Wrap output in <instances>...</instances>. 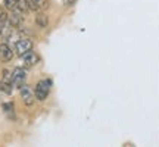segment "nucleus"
<instances>
[{"mask_svg": "<svg viewBox=\"0 0 159 147\" xmlns=\"http://www.w3.org/2000/svg\"><path fill=\"white\" fill-rule=\"evenodd\" d=\"M50 88H52V81L50 79H41L37 82L35 85V90H34V96L37 100L43 102L47 99L49 93H50Z\"/></svg>", "mask_w": 159, "mask_h": 147, "instance_id": "nucleus-1", "label": "nucleus"}, {"mask_svg": "<svg viewBox=\"0 0 159 147\" xmlns=\"http://www.w3.org/2000/svg\"><path fill=\"white\" fill-rule=\"evenodd\" d=\"M19 94H21V99H22V102L27 105V106H31L33 103H34V91L31 90V87H28V85L22 84L21 87H19Z\"/></svg>", "mask_w": 159, "mask_h": 147, "instance_id": "nucleus-2", "label": "nucleus"}, {"mask_svg": "<svg viewBox=\"0 0 159 147\" xmlns=\"http://www.w3.org/2000/svg\"><path fill=\"white\" fill-rule=\"evenodd\" d=\"M33 50V41L28 38H21L15 43V53L18 56H22L24 53Z\"/></svg>", "mask_w": 159, "mask_h": 147, "instance_id": "nucleus-3", "label": "nucleus"}, {"mask_svg": "<svg viewBox=\"0 0 159 147\" xmlns=\"http://www.w3.org/2000/svg\"><path fill=\"white\" fill-rule=\"evenodd\" d=\"M25 78H27V72L24 68H15L12 71V84L13 87H21V85L25 82Z\"/></svg>", "mask_w": 159, "mask_h": 147, "instance_id": "nucleus-4", "label": "nucleus"}, {"mask_svg": "<svg viewBox=\"0 0 159 147\" xmlns=\"http://www.w3.org/2000/svg\"><path fill=\"white\" fill-rule=\"evenodd\" d=\"M21 57H22L24 66H27V68H31V66H34L35 63H39V60H40L39 55H37L35 51H33V50H30V51H27V53H24Z\"/></svg>", "mask_w": 159, "mask_h": 147, "instance_id": "nucleus-5", "label": "nucleus"}, {"mask_svg": "<svg viewBox=\"0 0 159 147\" xmlns=\"http://www.w3.org/2000/svg\"><path fill=\"white\" fill-rule=\"evenodd\" d=\"M12 57H13V50L6 43H2L0 44V60L9 62V60H12Z\"/></svg>", "mask_w": 159, "mask_h": 147, "instance_id": "nucleus-6", "label": "nucleus"}, {"mask_svg": "<svg viewBox=\"0 0 159 147\" xmlns=\"http://www.w3.org/2000/svg\"><path fill=\"white\" fill-rule=\"evenodd\" d=\"M7 21L11 22L12 27H21L24 22V18H22V15H21V12L15 9V11H12V13L7 16Z\"/></svg>", "mask_w": 159, "mask_h": 147, "instance_id": "nucleus-7", "label": "nucleus"}, {"mask_svg": "<svg viewBox=\"0 0 159 147\" xmlns=\"http://www.w3.org/2000/svg\"><path fill=\"white\" fill-rule=\"evenodd\" d=\"M28 6L31 11H40V9H46L49 6L47 0H28Z\"/></svg>", "mask_w": 159, "mask_h": 147, "instance_id": "nucleus-8", "label": "nucleus"}, {"mask_svg": "<svg viewBox=\"0 0 159 147\" xmlns=\"http://www.w3.org/2000/svg\"><path fill=\"white\" fill-rule=\"evenodd\" d=\"M12 87H13L12 82H5V81H2V82H0V94L9 96L12 93Z\"/></svg>", "mask_w": 159, "mask_h": 147, "instance_id": "nucleus-9", "label": "nucleus"}, {"mask_svg": "<svg viewBox=\"0 0 159 147\" xmlns=\"http://www.w3.org/2000/svg\"><path fill=\"white\" fill-rule=\"evenodd\" d=\"M16 11H19L21 13H25V12H28V11H30L28 0H16Z\"/></svg>", "mask_w": 159, "mask_h": 147, "instance_id": "nucleus-10", "label": "nucleus"}, {"mask_svg": "<svg viewBox=\"0 0 159 147\" xmlns=\"http://www.w3.org/2000/svg\"><path fill=\"white\" fill-rule=\"evenodd\" d=\"M35 22H37V25H39L40 28H46L47 24H49V19H47L46 15L40 13V15H37V18H35Z\"/></svg>", "mask_w": 159, "mask_h": 147, "instance_id": "nucleus-11", "label": "nucleus"}, {"mask_svg": "<svg viewBox=\"0 0 159 147\" xmlns=\"http://www.w3.org/2000/svg\"><path fill=\"white\" fill-rule=\"evenodd\" d=\"M2 108H3V110H5L6 115H11V113H13V103H3L2 105Z\"/></svg>", "mask_w": 159, "mask_h": 147, "instance_id": "nucleus-12", "label": "nucleus"}, {"mask_svg": "<svg viewBox=\"0 0 159 147\" xmlns=\"http://www.w3.org/2000/svg\"><path fill=\"white\" fill-rule=\"evenodd\" d=\"M5 6L9 11H15L16 9V0H5Z\"/></svg>", "mask_w": 159, "mask_h": 147, "instance_id": "nucleus-13", "label": "nucleus"}, {"mask_svg": "<svg viewBox=\"0 0 159 147\" xmlns=\"http://www.w3.org/2000/svg\"><path fill=\"white\" fill-rule=\"evenodd\" d=\"M6 19H7V18H6V15L3 13V12H0V25H2L3 22H5Z\"/></svg>", "mask_w": 159, "mask_h": 147, "instance_id": "nucleus-14", "label": "nucleus"}]
</instances>
